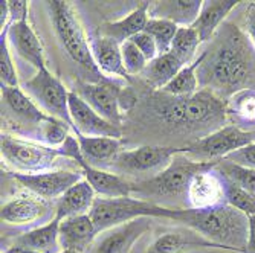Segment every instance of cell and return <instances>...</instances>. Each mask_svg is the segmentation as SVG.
Listing matches in <instances>:
<instances>
[{
  "instance_id": "cell-1",
  "label": "cell",
  "mask_w": 255,
  "mask_h": 253,
  "mask_svg": "<svg viewBox=\"0 0 255 253\" xmlns=\"http://www.w3.org/2000/svg\"><path fill=\"white\" fill-rule=\"evenodd\" d=\"M197 78L202 90L222 99L255 88V48L249 37L234 25L222 26L213 51L203 52Z\"/></svg>"
},
{
  "instance_id": "cell-2",
  "label": "cell",
  "mask_w": 255,
  "mask_h": 253,
  "mask_svg": "<svg viewBox=\"0 0 255 253\" xmlns=\"http://www.w3.org/2000/svg\"><path fill=\"white\" fill-rule=\"evenodd\" d=\"M2 124L9 125L17 137L49 147H61L71 128L46 114L21 87L2 85Z\"/></svg>"
},
{
  "instance_id": "cell-3",
  "label": "cell",
  "mask_w": 255,
  "mask_h": 253,
  "mask_svg": "<svg viewBox=\"0 0 255 253\" xmlns=\"http://www.w3.org/2000/svg\"><path fill=\"white\" fill-rule=\"evenodd\" d=\"M153 108L157 116L171 127L190 131L208 130L210 134L225 127L228 119L226 101L208 90H199L183 98L165 95L156 99Z\"/></svg>"
},
{
  "instance_id": "cell-4",
  "label": "cell",
  "mask_w": 255,
  "mask_h": 253,
  "mask_svg": "<svg viewBox=\"0 0 255 253\" xmlns=\"http://www.w3.org/2000/svg\"><path fill=\"white\" fill-rule=\"evenodd\" d=\"M176 221L183 223L222 249L246 253L249 217L228 203L206 211L185 208L179 212Z\"/></svg>"
},
{
  "instance_id": "cell-5",
  "label": "cell",
  "mask_w": 255,
  "mask_h": 253,
  "mask_svg": "<svg viewBox=\"0 0 255 253\" xmlns=\"http://www.w3.org/2000/svg\"><path fill=\"white\" fill-rule=\"evenodd\" d=\"M210 164L213 162H199V160L188 159L187 154L182 151L173 157L171 164L162 172L133 185L131 195L145 201H150V198H187V189L191 177Z\"/></svg>"
},
{
  "instance_id": "cell-6",
  "label": "cell",
  "mask_w": 255,
  "mask_h": 253,
  "mask_svg": "<svg viewBox=\"0 0 255 253\" xmlns=\"http://www.w3.org/2000/svg\"><path fill=\"white\" fill-rule=\"evenodd\" d=\"M180 208H167L157 203L139 200L134 197H121V198H97L89 212L94 221L98 234L112 229L115 226L124 224L127 221L141 218V217H156V218H171L176 220Z\"/></svg>"
},
{
  "instance_id": "cell-7",
  "label": "cell",
  "mask_w": 255,
  "mask_h": 253,
  "mask_svg": "<svg viewBox=\"0 0 255 253\" xmlns=\"http://www.w3.org/2000/svg\"><path fill=\"white\" fill-rule=\"evenodd\" d=\"M46 6H48L51 21L54 25V32L67 57L86 69L87 72L100 75L101 72L98 71L94 57H92L90 41L87 40L74 6L69 2H60V0L46 2Z\"/></svg>"
},
{
  "instance_id": "cell-8",
  "label": "cell",
  "mask_w": 255,
  "mask_h": 253,
  "mask_svg": "<svg viewBox=\"0 0 255 253\" xmlns=\"http://www.w3.org/2000/svg\"><path fill=\"white\" fill-rule=\"evenodd\" d=\"M0 153L14 172L21 174L51 171L60 157L69 159L67 142L61 147H49L34 141L20 139L8 133H2V137H0Z\"/></svg>"
},
{
  "instance_id": "cell-9",
  "label": "cell",
  "mask_w": 255,
  "mask_h": 253,
  "mask_svg": "<svg viewBox=\"0 0 255 253\" xmlns=\"http://www.w3.org/2000/svg\"><path fill=\"white\" fill-rule=\"evenodd\" d=\"M23 91L49 116L74 128L69 111V93L63 83L54 77L48 67L40 69L37 74L21 85Z\"/></svg>"
},
{
  "instance_id": "cell-10",
  "label": "cell",
  "mask_w": 255,
  "mask_h": 253,
  "mask_svg": "<svg viewBox=\"0 0 255 253\" xmlns=\"http://www.w3.org/2000/svg\"><path fill=\"white\" fill-rule=\"evenodd\" d=\"M251 144H255V130L249 131L237 125H225L182 150L199 162H217L219 159L223 160L231 153Z\"/></svg>"
},
{
  "instance_id": "cell-11",
  "label": "cell",
  "mask_w": 255,
  "mask_h": 253,
  "mask_svg": "<svg viewBox=\"0 0 255 253\" xmlns=\"http://www.w3.org/2000/svg\"><path fill=\"white\" fill-rule=\"evenodd\" d=\"M182 151V148L174 147H139L130 151H121L109 169L115 174H150L154 177L164 171L171 164L173 157Z\"/></svg>"
},
{
  "instance_id": "cell-12",
  "label": "cell",
  "mask_w": 255,
  "mask_h": 253,
  "mask_svg": "<svg viewBox=\"0 0 255 253\" xmlns=\"http://www.w3.org/2000/svg\"><path fill=\"white\" fill-rule=\"evenodd\" d=\"M217 164H210L191 177L185 198L188 209L206 211L226 203V177L220 172Z\"/></svg>"
},
{
  "instance_id": "cell-13",
  "label": "cell",
  "mask_w": 255,
  "mask_h": 253,
  "mask_svg": "<svg viewBox=\"0 0 255 253\" xmlns=\"http://www.w3.org/2000/svg\"><path fill=\"white\" fill-rule=\"evenodd\" d=\"M12 177L35 197H40L43 200H58L69 188H72L83 180V172L69 169H51L35 174L12 172Z\"/></svg>"
},
{
  "instance_id": "cell-14",
  "label": "cell",
  "mask_w": 255,
  "mask_h": 253,
  "mask_svg": "<svg viewBox=\"0 0 255 253\" xmlns=\"http://www.w3.org/2000/svg\"><path fill=\"white\" fill-rule=\"evenodd\" d=\"M121 85L113 83L109 78H103L101 81L92 84H80L75 93L81 96L100 116L107 119L109 122L120 125L123 122V110L120 107Z\"/></svg>"
},
{
  "instance_id": "cell-15",
  "label": "cell",
  "mask_w": 255,
  "mask_h": 253,
  "mask_svg": "<svg viewBox=\"0 0 255 253\" xmlns=\"http://www.w3.org/2000/svg\"><path fill=\"white\" fill-rule=\"evenodd\" d=\"M151 218L141 217L98 234L89 253H130L133 244L150 231Z\"/></svg>"
},
{
  "instance_id": "cell-16",
  "label": "cell",
  "mask_w": 255,
  "mask_h": 253,
  "mask_svg": "<svg viewBox=\"0 0 255 253\" xmlns=\"http://www.w3.org/2000/svg\"><path fill=\"white\" fill-rule=\"evenodd\" d=\"M69 111H71L75 134L89 137H113V139L123 137V130L120 125H115L100 116L75 91L69 93Z\"/></svg>"
},
{
  "instance_id": "cell-17",
  "label": "cell",
  "mask_w": 255,
  "mask_h": 253,
  "mask_svg": "<svg viewBox=\"0 0 255 253\" xmlns=\"http://www.w3.org/2000/svg\"><path fill=\"white\" fill-rule=\"evenodd\" d=\"M71 159L75 160V164L80 167V171L94 188L95 194H100L103 198H121L131 195L133 185L126 178L107 169L94 168L86 162L80 151L78 141H75L71 148Z\"/></svg>"
},
{
  "instance_id": "cell-18",
  "label": "cell",
  "mask_w": 255,
  "mask_h": 253,
  "mask_svg": "<svg viewBox=\"0 0 255 253\" xmlns=\"http://www.w3.org/2000/svg\"><path fill=\"white\" fill-rule=\"evenodd\" d=\"M54 212L55 209L51 208L48 200L31 195H20L2 206L0 217H2V221L11 226H34L37 223L41 224V221H52Z\"/></svg>"
},
{
  "instance_id": "cell-19",
  "label": "cell",
  "mask_w": 255,
  "mask_h": 253,
  "mask_svg": "<svg viewBox=\"0 0 255 253\" xmlns=\"http://www.w3.org/2000/svg\"><path fill=\"white\" fill-rule=\"evenodd\" d=\"M2 34L6 35L8 44L17 52L18 57L34 66L37 71L46 67L43 46L35 32L32 31L28 20L11 23L6 29L2 31Z\"/></svg>"
},
{
  "instance_id": "cell-20",
  "label": "cell",
  "mask_w": 255,
  "mask_h": 253,
  "mask_svg": "<svg viewBox=\"0 0 255 253\" xmlns=\"http://www.w3.org/2000/svg\"><path fill=\"white\" fill-rule=\"evenodd\" d=\"M98 237V231L90 215H78L60 221V246L63 250L89 253Z\"/></svg>"
},
{
  "instance_id": "cell-21",
  "label": "cell",
  "mask_w": 255,
  "mask_h": 253,
  "mask_svg": "<svg viewBox=\"0 0 255 253\" xmlns=\"http://www.w3.org/2000/svg\"><path fill=\"white\" fill-rule=\"evenodd\" d=\"M197 249H222L208 241L193 229H176L162 234L147 250V253H190Z\"/></svg>"
},
{
  "instance_id": "cell-22",
  "label": "cell",
  "mask_w": 255,
  "mask_h": 253,
  "mask_svg": "<svg viewBox=\"0 0 255 253\" xmlns=\"http://www.w3.org/2000/svg\"><path fill=\"white\" fill-rule=\"evenodd\" d=\"M148 6L150 2H142L124 18L101 25L95 34L104 38H110L118 44L128 41L130 38H133L134 35L145 29V25L148 21Z\"/></svg>"
},
{
  "instance_id": "cell-23",
  "label": "cell",
  "mask_w": 255,
  "mask_h": 253,
  "mask_svg": "<svg viewBox=\"0 0 255 253\" xmlns=\"http://www.w3.org/2000/svg\"><path fill=\"white\" fill-rule=\"evenodd\" d=\"M203 2L200 0H164L150 2L148 18H160L173 21L180 26H193L199 18Z\"/></svg>"
},
{
  "instance_id": "cell-24",
  "label": "cell",
  "mask_w": 255,
  "mask_h": 253,
  "mask_svg": "<svg viewBox=\"0 0 255 253\" xmlns=\"http://www.w3.org/2000/svg\"><path fill=\"white\" fill-rule=\"evenodd\" d=\"M90 49H92V57H94V61L100 72L130 81V75L127 74L123 63L121 44L115 43L110 38H104L95 34L90 38Z\"/></svg>"
},
{
  "instance_id": "cell-25",
  "label": "cell",
  "mask_w": 255,
  "mask_h": 253,
  "mask_svg": "<svg viewBox=\"0 0 255 253\" xmlns=\"http://www.w3.org/2000/svg\"><path fill=\"white\" fill-rule=\"evenodd\" d=\"M95 191L90 186V183L83 178L77 185L69 188L55 204V218L66 220L71 217L87 215L95 203Z\"/></svg>"
},
{
  "instance_id": "cell-26",
  "label": "cell",
  "mask_w": 255,
  "mask_h": 253,
  "mask_svg": "<svg viewBox=\"0 0 255 253\" xmlns=\"http://www.w3.org/2000/svg\"><path fill=\"white\" fill-rule=\"evenodd\" d=\"M75 136L84 160L94 168H110L113 160L121 153L120 139H113V137H89L83 134Z\"/></svg>"
},
{
  "instance_id": "cell-27",
  "label": "cell",
  "mask_w": 255,
  "mask_h": 253,
  "mask_svg": "<svg viewBox=\"0 0 255 253\" xmlns=\"http://www.w3.org/2000/svg\"><path fill=\"white\" fill-rule=\"evenodd\" d=\"M237 3L239 2H236V0H211V2H203L199 18L193 25L202 41H208L216 35V31L222 25V21L237 6Z\"/></svg>"
},
{
  "instance_id": "cell-28",
  "label": "cell",
  "mask_w": 255,
  "mask_h": 253,
  "mask_svg": "<svg viewBox=\"0 0 255 253\" xmlns=\"http://www.w3.org/2000/svg\"><path fill=\"white\" fill-rule=\"evenodd\" d=\"M60 220L54 218L52 221L34 227L26 234L17 238L15 246L35 250L38 253H58L60 246Z\"/></svg>"
},
{
  "instance_id": "cell-29",
  "label": "cell",
  "mask_w": 255,
  "mask_h": 253,
  "mask_svg": "<svg viewBox=\"0 0 255 253\" xmlns=\"http://www.w3.org/2000/svg\"><path fill=\"white\" fill-rule=\"evenodd\" d=\"M183 64L171 54H160L154 60H151L144 72L141 74V78L156 90H164V87L180 72Z\"/></svg>"
},
{
  "instance_id": "cell-30",
  "label": "cell",
  "mask_w": 255,
  "mask_h": 253,
  "mask_svg": "<svg viewBox=\"0 0 255 253\" xmlns=\"http://www.w3.org/2000/svg\"><path fill=\"white\" fill-rule=\"evenodd\" d=\"M228 116L233 118L236 125L252 131L255 125V88H246L233 95L226 101Z\"/></svg>"
},
{
  "instance_id": "cell-31",
  "label": "cell",
  "mask_w": 255,
  "mask_h": 253,
  "mask_svg": "<svg viewBox=\"0 0 255 253\" xmlns=\"http://www.w3.org/2000/svg\"><path fill=\"white\" fill-rule=\"evenodd\" d=\"M203 61V54L197 57L190 66H183L180 72L164 87V93L170 96H191L199 91V78H197V71Z\"/></svg>"
},
{
  "instance_id": "cell-32",
  "label": "cell",
  "mask_w": 255,
  "mask_h": 253,
  "mask_svg": "<svg viewBox=\"0 0 255 253\" xmlns=\"http://www.w3.org/2000/svg\"><path fill=\"white\" fill-rule=\"evenodd\" d=\"M200 43H202V40L193 26H180L176 32L170 52L183 66H190L197 58L196 52H197V48Z\"/></svg>"
},
{
  "instance_id": "cell-33",
  "label": "cell",
  "mask_w": 255,
  "mask_h": 253,
  "mask_svg": "<svg viewBox=\"0 0 255 253\" xmlns=\"http://www.w3.org/2000/svg\"><path fill=\"white\" fill-rule=\"evenodd\" d=\"M177 29H179V26L174 25L173 21L160 20V18H148L144 31L153 37V40L156 41V46H157L159 55H160V54L170 52Z\"/></svg>"
},
{
  "instance_id": "cell-34",
  "label": "cell",
  "mask_w": 255,
  "mask_h": 253,
  "mask_svg": "<svg viewBox=\"0 0 255 253\" xmlns=\"http://www.w3.org/2000/svg\"><path fill=\"white\" fill-rule=\"evenodd\" d=\"M217 168L231 183H234L236 186L248 191L255 197V169L236 165L233 162H228V160H219Z\"/></svg>"
},
{
  "instance_id": "cell-35",
  "label": "cell",
  "mask_w": 255,
  "mask_h": 253,
  "mask_svg": "<svg viewBox=\"0 0 255 253\" xmlns=\"http://www.w3.org/2000/svg\"><path fill=\"white\" fill-rule=\"evenodd\" d=\"M226 203L248 217L255 215V197L226 178Z\"/></svg>"
},
{
  "instance_id": "cell-36",
  "label": "cell",
  "mask_w": 255,
  "mask_h": 253,
  "mask_svg": "<svg viewBox=\"0 0 255 253\" xmlns=\"http://www.w3.org/2000/svg\"><path fill=\"white\" fill-rule=\"evenodd\" d=\"M121 55H123L124 67H126V71L130 77L131 75H141L148 64L144 54L139 51L136 48V44L130 40L121 44Z\"/></svg>"
},
{
  "instance_id": "cell-37",
  "label": "cell",
  "mask_w": 255,
  "mask_h": 253,
  "mask_svg": "<svg viewBox=\"0 0 255 253\" xmlns=\"http://www.w3.org/2000/svg\"><path fill=\"white\" fill-rule=\"evenodd\" d=\"M0 80H2V85L20 87L5 34H2V38H0Z\"/></svg>"
},
{
  "instance_id": "cell-38",
  "label": "cell",
  "mask_w": 255,
  "mask_h": 253,
  "mask_svg": "<svg viewBox=\"0 0 255 253\" xmlns=\"http://www.w3.org/2000/svg\"><path fill=\"white\" fill-rule=\"evenodd\" d=\"M130 41H133L136 44V48L144 54V57L147 58V61L150 63L151 60H154L159 55L156 41L153 40V37L150 34H147L145 31L139 32L137 35H134L133 38H130Z\"/></svg>"
},
{
  "instance_id": "cell-39",
  "label": "cell",
  "mask_w": 255,
  "mask_h": 253,
  "mask_svg": "<svg viewBox=\"0 0 255 253\" xmlns=\"http://www.w3.org/2000/svg\"><path fill=\"white\" fill-rule=\"evenodd\" d=\"M223 160H228V162H233L236 165H242V167L255 169V144H251L245 148H240L234 153H231Z\"/></svg>"
},
{
  "instance_id": "cell-40",
  "label": "cell",
  "mask_w": 255,
  "mask_h": 253,
  "mask_svg": "<svg viewBox=\"0 0 255 253\" xmlns=\"http://www.w3.org/2000/svg\"><path fill=\"white\" fill-rule=\"evenodd\" d=\"M9 6V25L11 23H17V21H23L28 20V2H8Z\"/></svg>"
},
{
  "instance_id": "cell-41",
  "label": "cell",
  "mask_w": 255,
  "mask_h": 253,
  "mask_svg": "<svg viewBox=\"0 0 255 253\" xmlns=\"http://www.w3.org/2000/svg\"><path fill=\"white\" fill-rule=\"evenodd\" d=\"M245 31H246V35L249 37L251 43L254 44V48H255V2H252L246 9Z\"/></svg>"
},
{
  "instance_id": "cell-42",
  "label": "cell",
  "mask_w": 255,
  "mask_h": 253,
  "mask_svg": "<svg viewBox=\"0 0 255 253\" xmlns=\"http://www.w3.org/2000/svg\"><path fill=\"white\" fill-rule=\"evenodd\" d=\"M246 253H255V215L249 217V232H248Z\"/></svg>"
},
{
  "instance_id": "cell-43",
  "label": "cell",
  "mask_w": 255,
  "mask_h": 253,
  "mask_svg": "<svg viewBox=\"0 0 255 253\" xmlns=\"http://www.w3.org/2000/svg\"><path fill=\"white\" fill-rule=\"evenodd\" d=\"M8 20H9V6L8 2H2L0 3V26H2V31L9 26Z\"/></svg>"
},
{
  "instance_id": "cell-44",
  "label": "cell",
  "mask_w": 255,
  "mask_h": 253,
  "mask_svg": "<svg viewBox=\"0 0 255 253\" xmlns=\"http://www.w3.org/2000/svg\"><path fill=\"white\" fill-rule=\"evenodd\" d=\"M3 253H38L35 250H31V249H25V247H20V246H11L9 249H6Z\"/></svg>"
},
{
  "instance_id": "cell-45",
  "label": "cell",
  "mask_w": 255,
  "mask_h": 253,
  "mask_svg": "<svg viewBox=\"0 0 255 253\" xmlns=\"http://www.w3.org/2000/svg\"><path fill=\"white\" fill-rule=\"evenodd\" d=\"M60 253H78V252H74V250H63Z\"/></svg>"
}]
</instances>
